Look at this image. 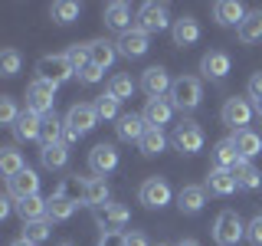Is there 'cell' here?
<instances>
[{
  "label": "cell",
  "instance_id": "obj_1",
  "mask_svg": "<svg viewBox=\"0 0 262 246\" xmlns=\"http://www.w3.org/2000/svg\"><path fill=\"white\" fill-rule=\"evenodd\" d=\"M98 121L102 118H98L92 102H76L69 112H66V145H72V141H79L82 135H89Z\"/></svg>",
  "mask_w": 262,
  "mask_h": 246
},
{
  "label": "cell",
  "instance_id": "obj_2",
  "mask_svg": "<svg viewBox=\"0 0 262 246\" xmlns=\"http://www.w3.org/2000/svg\"><path fill=\"white\" fill-rule=\"evenodd\" d=\"M170 102H174V109L180 112H193L196 105H200V98H203V86H200V79L196 76H177L174 79V86H170Z\"/></svg>",
  "mask_w": 262,
  "mask_h": 246
},
{
  "label": "cell",
  "instance_id": "obj_3",
  "mask_svg": "<svg viewBox=\"0 0 262 246\" xmlns=\"http://www.w3.org/2000/svg\"><path fill=\"white\" fill-rule=\"evenodd\" d=\"M72 184H76V177L62 180V184L53 191V197L46 200V220H49V223H62V220H69L72 213H76L79 200H76V197H69V187Z\"/></svg>",
  "mask_w": 262,
  "mask_h": 246
},
{
  "label": "cell",
  "instance_id": "obj_4",
  "mask_svg": "<svg viewBox=\"0 0 262 246\" xmlns=\"http://www.w3.org/2000/svg\"><path fill=\"white\" fill-rule=\"evenodd\" d=\"M135 20H138L135 27L144 30L147 36H151V33H164L167 27H174V23H170V16H167V4H154V0H147V4L138 7Z\"/></svg>",
  "mask_w": 262,
  "mask_h": 246
},
{
  "label": "cell",
  "instance_id": "obj_5",
  "mask_svg": "<svg viewBox=\"0 0 262 246\" xmlns=\"http://www.w3.org/2000/svg\"><path fill=\"white\" fill-rule=\"evenodd\" d=\"M246 236V223L239 220V213L236 210H223L216 217V223H213V240L216 246H236Z\"/></svg>",
  "mask_w": 262,
  "mask_h": 246
},
{
  "label": "cell",
  "instance_id": "obj_6",
  "mask_svg": "<svg viewBox=\"0 0 262 246\" xmlns=\"http://www.w3.org/2000/svg\"><path fill=\"white\" fill-rule=\"evenodd\" d=\"M203 141H207V135H203V128L196 125L193 118H184V121L174 128V135H170V145H174L180 154H196V151H203Z\"/></svg>",
  "mask_w": 262,
  "mask_h": 246
},
{
  "label": "cell",
  "instance_id": "obj_7",
  "mask_svg": "<svg viewBox=\"0 0 262 246\" xmlns=\"http://www.w3.org/2000/svg\"><path fill=\"white\" fill-rule=\"evenodd\" d=\"M220 118H223V125L233 128V131L249 128V121H252V102H249V98H239V95L226 98L223 109H220Z\"/></svg>",
  "mask_w": 262,
  "mask_h": 246
},
{
  "label": "cell",
  "instance_id": "obj_8",
  "mask_svg": "<svg viewBox=\"0 0 262 246\" xmlns=\"http://www.w3.org/2000/svg\"><path fill=\"white\" fill-rule=\"evenodd\" d=\"M56 105V86L46 79H33L27 86V109L36 115H49Z\"/></svg>",
  "mask_w": 262,
  "mask_h": 246
},
{
  "label": "cell",
  "instance_id": "obj_9",
  "mask_svg": "<svg viewBox=\"0 0 262 246\" xmlns=\"http://www.w3.org/2000/svg\"><path fill=\"white\" fill-rule=\"evenodd\" d=\"M76 72H72V66L66 63V56H39L36 59V79H46L53 82L56 89L62 86V82H69Z\"/></svg>",
  "mask_w": 262,
  "mask_h": 246
},
{
  "label": "cell",
  "instance_id": "obj_10",
  "mask_svg": "<svg viewBox=\"0 0 262 246\" xmlns=\"http://www.w3.org/2000/svg\"><path fill=\"white\" fill-rule=\"evenodd\" d=\"M170 184L164 177H147L141 187H138V200L144 203L147 210H161V207H167L170 203Z\"/></svg>",
  "mask_w": 262,
  "mask_h": 246
},
{
  "label": "cell",
  "instance_id": "obj_11",
  "mask_svg": "<svg viewBox=\"0 0 262 246\" xmlns=\"http://www.w3.org/2000/svg\"><path fill=\"white\" fill-rule=\"evenodd\" d=\"M141 92L147 98H164V95H170V86H174V79H170V72L164 69V66H151V69H144L141 72Z\"/></svg>",
  "mask_w": 262,
  "mask_h": 246
},
{
  "label": "cell",
  "instance_id": "obj_12",
  "mask_svg": "<svg viewBox=\"0 0 262 246\" xmlns=\"http://www.w3.org/2000/svg\"><path fill=\"white\" fill-rule=\"evenodd\" d=\"M118 168V148L115 145H95L92 151H89V171H92L95 177H105L112 174V171Z\"/></svg>",
  "mask_w": 262,
  "mask_h": 246
},
{
  "label": "cell",
  "instance_id": "obj_13",
  "mask_svg": "<svg viewBox=\"0 0 262 246\" xmlns=\"http://www.w3.org/2000/svg\"><path fill=\"white\" fill-rule=\"evenodd\" d=\"M118 56H125V59H141V56L151 49V36H147L144 30H128V33H121L118 36Z\"/></svg>",
  "mask_w": 262,
  "mask_h": 246
},
{
  "label": "cell",
  "instance_id": "obj_14",
  "mask_svg": "<svg viewBox=\"0 0 262 246\" xmlns=\"http://www.w3.org/2000/svg\"><path fill=\"white\" fill-rule=\"evenodd\" d=\"M229 69H233V59H229V53H223V49H210L200 59V72L213 82H223L229 76Z\"/></svg>",
  "mask_w": 262,
  "mask_h": 246
},
{
  "label": "cell",
  "instance_id": "obj_15",
  "mask_svg": "<svg viewBox=\"0 0 262 246\" xmlns=\"http://www.w3.org/2000/svg\"><path fill=\"white\" fill-rule=\"evenodd\" d=\"M141 115H144L147 128H164L174 118V102H170V98H147Z\"/></svg>",
  "mask_w": 262,
  "mask_h": 246
},
{
  "label": "cell",
  "instance_id": "obj_16",
  "mask_svg": "<svg viewBox=\"0 0 262 246\" xmlns=\"http://www.w3.org/2000/svg\"><path fill=\"white\" fill-rule=\"evenodd\" d=\"M170 39H174V46H177V49L193 46L196 39H200V23H196V16L184 13L180 20H174V27H170Z\"/></svg>",
  "mask_w": 262,
  "mask_h": 246
},
{
  "label": "cell",
  "instance_id": "obj_17",
  "mask_svg": "<svg viewBox=\"0 0 262 246\" xmlns=\"http://www.w3.org/2000/svg\"><path fill=\"white\" fill-rule=\"evenodd\" d=\"M108 184H105V177H82V203L85 207H95V210H102L105 203H108Z\"/></svg>",
  "mask_w": 262,
  "mask_h": 246
},
{
  "label": "cell",
  "instance_id": "obj_18",
  "mask_svg": "<svg viewBox=\"0 0 262 246\" xmlns=\"http://www.w3.org/2000/svg\"><path fill=\"white\" fill-rule=\"evenodd\" d=\"M7 191H10V197L13 200H23V197H36L39 194V174L36 171H20L16 177H10L7 180Z\"/></svg>",
  "mask_w": 262,
  "mask_h": 246
},
{
  "label": "cell",
  "instance_id": "obj_19",
  "mask_svg": "<svg viewBox=\"0 0 262 246\" xmlns=\"http://www.w3.org/2000/svg\"><path fill=\"white\" fill-rule=\"evenodd\" d=\"M177 207L180 213H200L203 207H207V187L203 184H187V187H180V194H177Z\"/></svg>",
  "mask_w": 262,
  "mask_h": 246
},
{
  "label": "cell",
  "instance_id": "obj_20",
  "mask_svg": "<svg viewBox=\"0 0 262 246\" xmlns=\"http://www.w3.org/2000/svg\"><path fill=\"white\" fill-rule=\"evenodd\" d=\"M66 145V118H59L56 112L43 115V131H39V148H53Z\"/></svg>",
  "mask_w": 262,
  "mask_h": 246
},
{
  "label": "cell",
  "instance_id": "obj_21",
  "mask_svg": "<svg viewBox=\"0 0 262 246\" xmlns=\"http://www.w3.org/2000/svg\"><path fill=\"white\" fill-rule=\"evenodd\" d=\"M39 131H43V115L23 109L20 118H16V125H13V135L20 138V141H39Z\"/></svg>",
  "mask_w": 262,
  "mask_h": 246
},
{
  "label": "cell",
  "instance_id": "obj_22",
  "mask_svg": "<svg viewBox=\"0 0 262 246\" xmlns=\"http://www.w3.org/2000/svg\"><path fill=\"white\" fill-rule=\"evenodd\" d=\"M128 207L125 203H105L102 210H95V223L102 227V230H121L128 223Z\"/></svg>",
  "mask_w": 262,
  "mask_h": 246
},
{
  "label": "cell",
  "instance_id": "obj_23",
  "mask_svg": "<svg viewBox=\"0 0 262 246\" xmlns=\"http://www.w3.org/2000/svg\"><path fill=\"white\" fill-rule=\"evenodd\" d=\"M105 27L115 30V33L135 30V27H131V7L125 4V0H115V4L105 7Z\"/></svg>",
  "mask_w": 262,
  "mask_h": 246
},
{
  "label": "cell",
  "instance_id": "obj_24",
  "mask_svg": "<svg viewBox=\"0 0 262 246\" xmlns=\"http://www.w3.org/2000/svg\"><path fill=\"white\" fill-rule=\"evenodd\" d=\"M246 13L249 10H243V4H236V0H216L213 4V20L220 27H239Z\"/></svg>",
  "mask_w": 262,
  "mask_h": 246
},
{
  "label": "cell",
  "instance_id": "obj_25",
  "mask_svg": "<svg viewBox=\"0 0 262 246\" xmlns=\"http://www.w3.org/2000/svg\"><path fill=\"white\" fill-rule=\"evenodd\" d=\"M207 187L210 194H216V197H229V194H236L239 191V184H236V177H233V171H223V168H213L210 174H207Z\"/></svg>",
  "mask_w": 262,
  "mask_h": 246
},
{
  "label": "cell",
  "instance_id": "obj_26",
  "mask_svg": "<svg viewBox=\"0 0 262 246\" xmlns=\"http://www.w3.org/2000/svg\"><path fill=\"white\" fill-rule=\"evenodd\" d=\"M233 145H236V151L243 154V161H252L256 154H262V135H256L252 128H243V131H233Z\"/></svg>",
  "mask_w": 262,
  "mask_h": 246
},
{
  "label": "cell",
  "instance_id": "obj_27",
  "mask_svg": "<svg viewBox=\"0 0 262 246\" xmlns=\"http://www.w3.org/2000/svg\"><path fill=\"white\" fill-rule=\"evenodd\" d=\"M115 131H118L121 141H141L144 131H147V121H144V115H135V112H131V115H121V118H118Z\"/></svg>",
  "mask_w": 262,
  "mask_h": 246
},
{
  "label": "cell",
  "instance_id": "obj_28",
  "mask_svg": "<svg viewBox=\"0 0 262 246\" xmlns=\"http://www.w3.org/2000/svg\"><path fill=\"white\" fill-rule=\"evenodd\" d=\"M243 161V154L236 151L233 138H220L216 145H213V168H223V171H233L236 164Z\"/></svg>",
  "mask_w": 262,
  "mask_h": 246
},
{
  "label": "cell",
  "instance_id": "obj_29",
  "mask_svg": "<svg viewBox=\"0 0 262 246\" xmlns=\"http://www.w3.org/2000/svg\"><path fill=\"white\" fill-rule=\"evenodd\" d=\"M89 59H92V66H98V69L105 72L118 59V46H115L112 39H92V43H89Z\"/></svg>",
  "mask_w": 262,
  "mask_h": 246
},
{
  "label": "cell",
  "instance_id": "obj_30",
  "mask_svg": "<svg viewBox=\"0 0 262 246\" xmlns=\"http://www.w3.org/2000/svg\"><path fill=\"white\" fill-rule=\"evenodd\" d=\"M236 36H239V43H259L262 39V10H249L243 16V23L236 27Z\"/></svg>",
  "mask_w": 262,
  "mask_h": 246
},
{
  "label": "cell",
  "instance_id": "obj_31",
  "mask_svg": "<svg viewBox=\"0 0 262 246\" xmlns=\"http://www.w3.org/2000/svg\"><path fill=\"white\" fill-rule=\"evenodd\" d=\"M233 177H236V184H239V191H259L262 187V171L252 161H239L233 168Z\"/></svg>",
  "mask_w": 262,
  "mask_h": 246
},
{
  "label": "cell",
  "instance_id": "obj_32",
  "mask_svg": "<svg viewBox=\"0 0 262 246\" xmlns=\"http://www.w3.org/2000/svg\"><path fill=\"white\" fill-rule=\"evenodd\" d=\"M16 217L23 220V223H36V220H46V200L43 197H23V200H16Z\"/></svg>",
  "mask_w": 262,
  "mask_h": 246
},
{
  "label": "cell",
  "instance_id": "obj_33",
  "mask_svg": "<svg viewBox=\"0 0 262 246\" xmlns=\"http://www.w3.org/2000/svg\"><path fill=\"white\" fill-rule=\"evenodd\" d=\"M20 171H27V161H23V154L16 151L13 145H7V148H0V174H4L7 180L16 177Z\"/></svg>",
  "mask_w": 262,
  "mask_h": 246
},
{
  "label": "cell",
  "instance_id": "obj_34",
  "mask_svg": "<svg viewBox=\"0 0 262 246\" xmlns=\"http://www.w3.org/2000/svg\"><path fill=\"white\" fill-rule=\"evenodd\" d=\"M39 161L46 171H62L69 164V145H53V148H39Z\"/></svg>",
  "mask_w": 262,
  "mask_h": 246
},
{
  "label": "cell",
  "instance_id": "obj_35",
  "mask_svg": "<svg viewBox=\"0 0 262 246\" xmlns=\"http://www.w3.org/2000/svg\"><path fill=\"white\" fill-rule=\"evenodd\" d=\"M164 148H167V135H164V128H147L144 138L138 141V151H141L144 158H154V154H161Z\"/></svg>",
  "mask_w": 262,
  "mask_h": 246
},
{
  "label": "cell",
  "instance_id": "obj_36",
  "mask_svg": "<svg viewBox=\"0 0 262 246\" xmlns=\"http://www.w3.org/2000/svg\"><path fill=\"white\" fill-rule=\"evenodd\" d=\"M82 13L79 4H72V0H56L53 7H49V16H53V23H59V27H69V23H76Z\"/></svg>",
  "mask_w": 262,
  "mask_h": 246
},
{
  "label": "cell",
  "instance_id": "obj_37",
  "mask_svg": "<svg viewBox=\"0 0 262 246\" xmlns=\"http://www.w3.org/2000/svg\"><path fill=\"white\" fill-rule=\"evenodd\" d=\"M95 112H98V118H105V121H118L121 118V102L115 98L112 92H105V95H98L95 98Z\"/></svg>",
  "mask_w": 262,
  "mask_h": 246
},
{
  "label": "cell",
  "instance_id": "obj_38",
  "mask_svg": "<svg viewBox=\"0 0 262 246\" xmlns=\"http://www.w3.org/2000/svg\"><path fill=\"white\" fill-rule=\"evenodd\" d=\"M135 89H138V82L131 79V76H125V72H118V76H112V79H108V92L118 98V102L131 98V95H135Z\"/></svg>",
  "mask_w": 262,
  "mask_h": 246
},
{
  "label": "cell",
  "instance_id": "obj_39",
  "mask_svg": "<svg viewBox=\"0 0 262 246\" xmlns=\"http://www.w3.org/2000/svg\"><path fill=\"white\" fill-rule=\"evenodd\" d=\"M49 233H53V223H49V220H36V223H23V240H27V243H33V246L46 243V240H49Z\"/></svg>",
  "mask_w": 262,
  "mask_h": 246
},
{
  "label": "cell",
  "instance_id": "obj_40",
  "mask_svg": "<svg viewBox=\"0 0 262 246\" xmlns=\"http://www.w3.org/2000/svg\"><path fill=\"white\" fill-rule=\"evenodd\" d=\"M62 56H66V63L72 66V72H76V76H79L82 69H85L89 63H92V59H89V43H72Z\"/></svg>",
  "mask_w": 262,
  "mask_h": 246
},
{
  "label": "cell",
  "instance_id": "obj_41",
  "mask_svg": "<svg viewBox=\"0 0 262 246\" xmlns=\"http://www.w3.org/2000/svg\"><path fill=\"white\" fill-rule=\"evenodd\" d=\"M20 53H16V49H4V53H0V76H7V79H13L16 72H20Z\"/></svg>",
  "mask_w": 262,
  "mask_h": 246
},
{
  "label": "cell",
  "instance_id": "obj_42",
  "mask_svg": "<svg viewBox=\"0 0 262 246\" xmlns=\"http://www.w3.org/2000/svg\"><path fill=\"white\" fill-rule=\"evenodd\" d=\"M20 112H23V109H16V102H13L10 95H0V125L13 128L16 118H20Z\"/></svg>",
  "mask_w": 262,
  "mask_h": 246
},
{
  "label": "cell",
  "instance_id": "obj_43",
  "mask_svg": "<svg viewBox=\"0 0 262 246\" xmlns=\"http://www.w3.org/2000/svg\"><path fill=\"white\" fill-rule=\"evenodd\" d=\"M246 92H249L252 109L262 115V72H252V76H249V86H246Z\"/></svg>",
  "mask_w": 262,
  "mask_h": 246
},
{
  "label": "cell",
  "instance_id": "obj_44",
  "mask_svg": "<svg viewBox=\"0 0 262 246\" xmlns=\"http://www.w3.org/2000/svg\"><path fill=\"white\" fill-rule=\"evenodd\" d=\"M246 240L252 246H262V213H256V217L246 223Z\"/></svg>",
  "mask_w": 262,
  "mask_h": 246
},
{
  "label": "cell",
  "instance_id": "obj_45",
  "mask_svg": "<svg viewBox=\"0 0 262 246\" xmlns=\"http://www.w3.org/2000/svg\"><path fill=\"white\" fill-rule=\"evenodd\" d=\"M102 76H105V72H102V69H98V66H92V63H89V66H85V69H82V72H79V76H76V79L82 82V86H95V82H102Z\"/></svg>",
  "mask_w": 262,
  "mask_h": 246
},
{
  "label": "cell",
  "instance_id": "obj_46",
  "mask_svg": "<svg viewBox=\"0 0 262 246\" xmlns=\"http://www.w3.org/2000/svg\"><path fill=\"white\" fill-rule=\"evenodd\" d=\"M95 246H125V233H121V230H102V236H98Z\"/></svg>",
  "mask_w": 262,
  "mask_h": 246
},
{
  "label": "cell",
  "instance_id": "obj_47",
  "mask_svg": "<svg viewBox=\"0 0 262 246\" xmlns=\"http://www.w3.org/2000/svg\"><path fill=\"white\" fill-rule=\"evenodd\" d=\"M125 246H151L144 236V230H128L125 233Z\"/></svg>",
  "mask_w": 262,
  "mask_h": 246
},
{
  "label": "cell",
  "instance_id": "obj_48",
  "mask_svg": "<svg viewBox=\"0 0 262 246\" xmlns=\"http://www.w3.org/2000/svg\"><path fill=\"white\" fill-rule=\"evenodd\" d=\"M10 246H33V243H27V240H23V236H20V240H13Z\"/></svg>",
  "mask_w": 262,
  "mask_h": 246
},
{
  "label": "cell",
  "instance_id": "obj_49",
  "mask_svg": "<svg viewBox=\"0 0 262 246\" xmlns=\"http://www.w3.org/2000/svg\"><path fill=\"white\" fill-rule=\"evenodd\" d=\"M177 246H200V243H196V240H180Z\"/></svg>",
  "mask_w": 262,
  "mask_h": 246
},
{
  "label": "cell",
  "instance_id": "obj_50",
  "mask_svg": "<svg viewBox=\"0 0 262 246\" xmlns=\"http://www.w3.org/2000/svg\"><path fill=\"white\" fill-rule=\"evenodd\" d=\"M56 246H76V243H69V240H62V243H56Z\"/></svg>",
  "mask_w": 262,
  "mask_h": 246
},
{
  "label": "cell",
  "instance_id": "obj_51",
  "mask_svg": "<svg viewBox=\"0 0 262 246\" xmlns=\"http://www.w3.org/2000/svg\"><path fill=\"white\" fill-rule=\"evenodd\" d=\"M158 246H167V243H158Z\"/></svg>",
  "mask_w": 262,
  "mask_h": 246
}]
</instances>
